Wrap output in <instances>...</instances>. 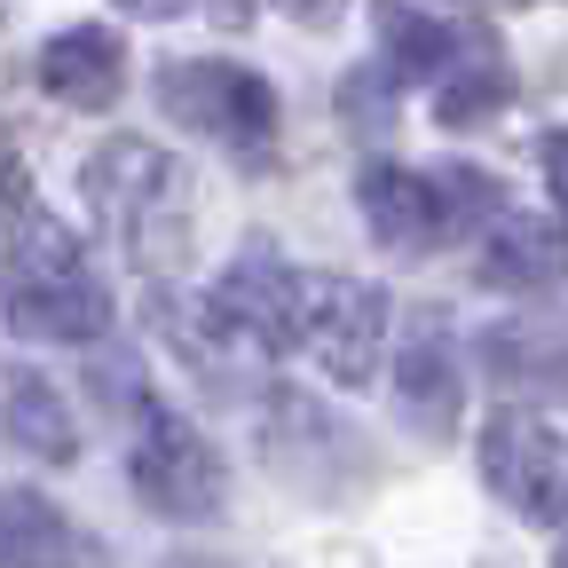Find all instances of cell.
I'll use <instances>...</instances> for the list:
<instances>
[{
    "label": "cell",
    "mask_w": 568,
    "mask_h": 568,
    "mask_svg": "<svg viewBox=\"0 0 568 568\" xmlns=\"http://www.w3.org/2000/svg\"><path fill=\"white\" fill-rule=\"evenodd\" d=\"M9 324L24 339H63V347H80L111 324V293L80 261V237L48 213H32L9 237Z\"/></svg>",
    "instance_id": "6da1fadb"
},
{
    "label": "cell",
    "mask_w": 568,
    "mask_h": 568,
    "mask_svg": "<svg viewBox=\"0 0 568 568\" xmlns=\"http://www.w3.org/2000/svg\"><path fill=\"white\" fill-rule=\"evenodd\" d=\"M126 474L142 489V506L166 514V521H213L230 506V466L213 450L182 410H166L159 395L134 403V450H126Z\"/></svg>",
    "instance_id": "7a4b0ae2"
},
{
    "label": "cell",
    "mask_w": 568,
    "mask_h": 568,
    "mask_svg": "<svg viewBox=\"0 0 568 568\" xmlns=\"http://www.w3.org/2000/svg\"><path fill=\"white\" fill-rule=\"evenodd\" d=\"M80 190H88V205L103 213V222H111L142 261L166 253L174 230H182V166L159 151V142H142V134L103 142V151L88 159V174H80Z\"/></svg>",
    "instance_id": "3957f363"
},
{
    "label": "cell",
    "mask_w": 568,
    "mask_h": 568,
    "mask_svg": "<svg viewBox=\"0 0 568 568\" xmlns=\"http://www.w3.org/2000/svg\"><path fill=\"white\" fill-rule=\"evenodd\" d=\"M301 301H308V276L293 261H276L268 245H245L205 293V332L284 355V347H301Z\"/></svg>",
    "instance_id": "277c9868"
},
{
    "label": "cell",
    "mask_w": 568,
    "mask_h": 568,
    "mask_svg": "<svg viewBox=\"0 0 568 568\" xmlns=\"http://www.w3.org/2000/svg\"><path fill=\"white\" fill-rule=\"evenodd\" d=\"M159 103H166L182 126L230 142V151H261V142L276 134V88L261 80V71H245V63H222V55L166 63V71H159Z\"/></svg>",
    "instance_id": "5b68a950"
},
{
    "label": "cell",
    "mask_w": 568,
    "mask_h": 568,
    "mask_svg": "<svg viewBox=\"0 0 568 568\" xmlns=\"http://www.w3.org/2000/svg\"><path fill=\"white\" fill-rule=\"evenodd\" d=\"M481 481L521 521H568V443L537 410H497L481 426Z\"/></svg>",
    "instance_id": "8992f818"
},
{
    "label": "cell",
    "mask_w": 568,
    "mask_h": 568,
    "mask_svg": "<svg viewBox=\"0 0 568 568\" xmlns=\"http://www.w3.org/2000/svg\"><path fill=\"white\" fill-rule=\"evenodd\" d=\"M301 347L339 379V387H372L379 355H387V301L364 276H316L301 301Z\"/></svg>",
    "instance_id": "52a82bcc"
},
{
    "label": "cell",
    "mask_w": 568,
    "mask_h": 568,
    "mask_svg": "<svg viewBox=\"0 0 568 568\" xmlns=\"http://www.w3.org/2000/svg\"><path fill=\"white\" fill-rule=\"evenodd\" d=\"M0 443H17L40 466H71V458H80V418H71V403L55 395L48 372L0 364Z\"/></svg>",
    "instance_id": "ba28073f"
},
{
    "label": "cell",
    "mask_w": 568,
    "mask_h": 568,
    "mask_svg": "<svg viewBox=\"0 0 568 568\" xmlns=\"http://www.w3.org/2000/svg\"><path fill=\"white\" fill-rule=\"evenodd\" d=\"M40 88H48L55 103H71V111H111L119 88H126V48H119V32H103V24L55 32V40L40 48Z\"/></svg>",
    "instance_id": "9c48e42d"
},
{
    "label": "cell",
    "mask_w": 568,
    "mask_h": 568,
    "mask_svg": "<svg viewBox=\"0 0 568 568\" xmlns=\"http://www.w3.org/2000/svg\"><path fill=\"white\" fill-rule=\"evenodd\" d=\"M95 537L63 521L40 489H0V568H95Z\"/></svg>",
    "instance_id": "30bf717a"
},
{
    "label": "cell",
    "mask_w": 568,
    "mask_h": 568,
    "mask_svg": "<svg viewBox=\"0 0 568 568\" xmlns=\"http://www.w3.org/2000/svg\"><path fill=\"white\" fill-rule=\"evenodd\" d=\"M355 197H364V222H372V237L387 253H426V245L443 237L435 190H426V174H410V166H364Z\"/></svg>",
    "instance_id": "8fae6325"
},
{
    "label": "cell",
    "mask_w": 568,
    "mask_h": 568,
    "mask_svg": "<svg viewBox=\"0 0 568 568\" xmlns=\"http://www.w3.org/2000/svg\"><path fill=\"white\" fill-rule=\"evenodd\" d=\"M481 276L497 293H545L568 276V237L537 213H497V237L481 245Z\"/></svg>",
    "instance_id": "7c38bea8"
},
{
    "label": "cell",
    "mask_w": 568,
    "mask_h": 568,
    "mask_svg": "<svg viewBox=\"0 0 568 568\" xmlns=\"http://www.w3.org/2000/svg\"><path fill=\"white\" fill-rule=\"evenodd\" d=\"M481 364L514 395H568V332L560 324H489Z\"/></svg>",
    "instance_id": "4fadbf2b"
},
{
    "label": "cell",
    "mask_w": 568,
    "mask_h": 568,
    "mask_svg": "<svg viewBox=\"0 0 568 568\" xmlns=\"http://www.w3.org/2000/svg\"><path fill=\"white\" fill-rule=\"evenodd\" d=\"M395 410L418 426V435H450L458 426V355L435 332L395 347Z\"/></svg>",
    "instance_id": "5bb4252c"
},
{
    "label": "cell",
    "mask_w": 568,
    "mask_h": 568,
    "mask_svg": "<svg viewBox=\"0 0 568 568\" xmlns=\"http://www.w3.org/2000/svg\"><path fill=\"white\" fill-rule=\"evenodd\" d=\"M379 40H387V80H435V71L458 63V32L418 9H395V0L379 17Z\"/></svg>",
    "instance_id": "9a60e30c"
},
{
    "label": "cell",
    "mask_w": 568,
    "mask_h": 568,
    "mask_svg": "<svg viewBox=\"0 0 568 568\" xmlns=\"http://www.w3.org/2000/svg\"><path fill=\"white\" fill-rule=\"evenodd\" d=\"M506 95H514V71L489 55V40H474V55L458 48V71L443 88V126H481L489 111H506Z\"/></svg>",
    "instance_id": "2e32d148"
},
{
    "label": "cell",
    "mask_w": 568,
    "mask_h": 568,
    "mask_svg": "<svg viewBox=\"0 0 568 568\" xmlns=\"http://www.w3.org/2000/svg\"><path fill=\"white\" fill-rule=\"evenodd\" d=\"M426 190H435V222L443 230H481V222L506 213V190H497V174H481V166H435Z\"/></svg>",
    "instance_id": "e0dca14e"
},
{
    "label": "cell",
    "mask_w": 568,
    "mask_h": 568,
    "mask_svg": "<svg viewBox=\"0 0 568 568\" xmlns=\"http://www.w3.org/2000/svg\"><path fill=\"white\" fill-rule=\"evenodd\" d=\"M268 9H284V17H293V24H308V32H324L339 9H347V0H268Z\"/></svg>",
    "instance_id": "ac0fdd59"
},
{
    "label": "cell",
    "mask_w": 568,
    "mask_h": 568,
    "mask_svg": "<svg viewBox=\"0 0 568 568\" xmlns=\"http://www.w3.org/2000/svg\"><path fill=\"white\" fill-rule=\"evenodd\" d=\"M545 182H552V197L568 205V126H560V134H545Z\"/></svg>",
    "instance_id": "d6986e66"
},
{
    "label": "cell",
    "mask_w": 568,
    "mask_h": 568,
    "mask_svg": "<svg viewBox=\"0 0 568 568\" xmlns=\"http://www.w3.org/2000/svg\"><path fill=\"white\" fill-rule=\"evenodd\" d=\"M0 205H24V166L0 159Z\"/></svg>",
    "instance_id": "ffe728a7"
},
{
    "label": "cell",
    "mask_w": 568,
    "mask_h": 568,
    "mask_svg": "<svg viewBox=\"0 0 568 568\" xmlns=\"http://www.w3.org/2000/svg\"><path fill=\"white\" fill-rule=\"evenodd\" d=\"M119 9H134V17H174V9H190V0H119Z\"/></svg>",
    "instance_id": "44dd1931"
},
{
    "label": "cell",
    "mask_w": 568,
    "mask_h": 568,
    "mask_svg": "<svg viewBox=\"0 0 568 568\" xmlns=\"http://www.w3.org/2000/svg\"><path fill=\"white\" fill-rule=\"evenodd\" d=\"M552 568H568V529H560V537H552Z\"/></svg>",
    "instance_id": "7402d4cb"
},
{
    "label": "cell",
    "mask_w": 568,
    "mask_h": 568,
    "mask_svg": "<svg viewBox=\"0 0 568 568\" xmlns=\"http://www.w3.org/2000/svg\"><path fill=\"white\" fill-rule=\"evenodd\" d=\"M166 568H222V560H190V552H182V560H166Z\"/></svg>",
    "instance_id": "603a6c76"
}]
</instances>
